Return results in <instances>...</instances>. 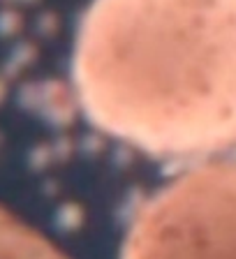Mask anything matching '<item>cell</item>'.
I'll use <instances>...</instances> for the list:
<instances>
[{"label": "cell", "instance_id": "obj_3", "mask_svg": "<svg viewBox=\"0 0 236 259\" xmlns=\"http://www.w3.org/2000/svg\"><path fill=\"white\" fill-rule=\"evenodd\" d=\"M0 259H65L30 227L0 208Z\"/></svg>", "mask_w": 236, "mask_h": 259}, {"label": "cell", "instance_id": "obj_1", "mask_svg": "<svg viewBox=\"0 0 236 259\" xmlns=\"http://www.w3.org/2000/svg\"><path fill=\"white\" fill-rule=\"evenodd\" d=\"M72 74L93 123L144 151L236 144V0H93Z\"/></svg>", "mask_w": 236, "mask_h": 259}, {"label": "cell", "instance_id": "obj_2", "mask_svg": "<svg viewBox=\"0 0 236 259\" xmlns=\"http://www.w3.org/2000/svg\"><path fill=\"white\" fill-rule=\"evenodd\" d=\"M123 259H236V160L158 192L134 220Z\"/></svg>", "mask_w": 236, "mask_h": 259}]
</instances>
